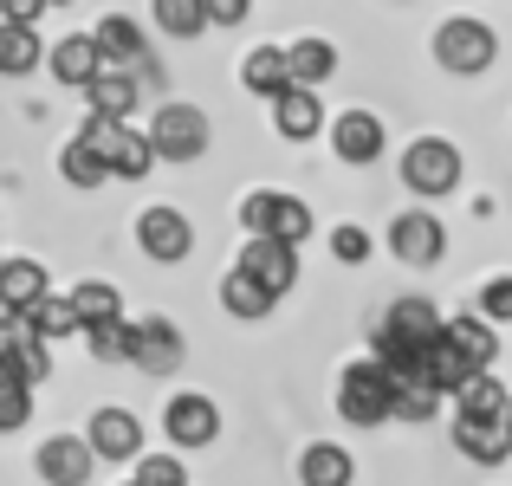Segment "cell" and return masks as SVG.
I'll use <instances>...</instances> for the list:
<instances>
[{"mask_svg": "<svg viewBox=\"0 0 512 486\" xmlns=\"http://www.w3.org/2000/svg\"><path fill=\"white\" fill-rule=\"evenodd\" d=\"M137 363H143L150 376L175 370V363H182V331H175L169 318H143V324H137Z\"/></svg>", "mask_w": 512, "mask_h": 486, "instance_id": "d6986e66", "label": "cell"}, {"mask_svg": "<svg viewBox=\"0 0 512 486\" xmlns=\"http://www.w3.org/2000/svg\"><path fill=\"white\" fill-rule=\"evenodd\" d=\"M33 65H39V33H33V26L0 20V72H7V78H26Z\"/></svg>", "mask_w": 512, "mask_h": 486, "instance_id": "f546056e", "label": "cell"}, {"mask_svg": "<svg viewBox=\"0 0 512 486\" xmlns=\"http://www.w3.org/2000/svg\"><path fill=\"white\" fill-rule=\"evenodd\" d=\"M33 422V389H0V435H13V428Z\"/></svg>", "mask_w": 512, "mask_h": 486, "instance_id": "74e56055", "label": "cell"}, {"mask_svg": "<svg viewBox=\"0 0 512 486\" xmlns=\"http://www.w3.org/2000/svg\"><path fill=\"white\" fill-rule=\"evenodd\" d=\"M91 441L85 435H46L39 441V480H52V486H85L91 480Z\"/></svg>", "mask_w": 512, "mask_h": 486, "instance_id": "8fae6325", "label": "cell"}, {"mask_svg": "<svg viewBox=\"0 0 512 486\" xmlns=\"http://www.w3.org/2000/svg\"><path fill=\"white\" fill-rule=\"evenodd\" d=\"M338 415H344V422H357V428H376V422L396 415V383H389V370L376 357L350 363V370L338 376Z\"/></svg>", "mask_w": 512, "mask_h": 486, "instance_id": "3957f363", "label": "cell"}, {"mask_svg": "<svg viewBox=\"0 0 512 486\" xmlns=\"http://www.w3.org/2000/svg\"><path fill=\"white\" fill-rule=\"evenodd\" d=\"M500 59V33H493L487 20H441L435 26V65L441 72H454V78H480L487 65Z\"/></svg>", "mask_w": 512, "mask_h": 486, "instance_id": "6da1fadb", "label": "cell"}, {"mask_svg": "<svg viewBox=\"0 0 512 486\" xmlns=\"http://www.w3.org/2000/svg\"><path fill=\"white\" fill-rule=\"evenodd\" d=\"M500 441H506V454H512V396H506V409H500Z\"/></svg>", "mask_w": 512, "mask_h": 486, "instance_id": "b9f144b4", "label": "cell"}, {"mask_svg": "<svg viewBox=\"0 0 512 486\" xmlns=\"http://www.w3.org/2000/svg\"><path fill=\"white\" fill-rule=\"evenodd\" d=\"M331 253H338L344 266H363V260H370V234H363L357 221H344L338 234H331Z\"/></svg>", "mask_w": 512, "mask_h": 486, "instance_id": "f35d334b", "label": "cell"}, {"mask_svg": "<svg viewBox=\"0 0 512 486\" xmlns=\"http://www.w3.org/2000/svg\"><path fill=\"white\" fill-rule=\"evenodd\" d=\"M143 137H150V150L163 162H195L208 150L214 124H208V111H195V104H156V117H150Z\"/></svg>", "mask_w": 512, "mask_h": 486, "instance_id": "5b68a950", "label": "cell"}, {"mask_svg": "<svg viewBox=\"0 0 512 486\" xmlns=\"http://www.w3.org/2000/svg\"><path fill=\"white\" fill-rule=\"evenodd\" d=\"M26 324H33V337H39V344H52V337H72V331H78L72 292H65V299H52V292H46V299H39L33 312H26Z\"/></svg>", "mask_w": 512, "mask_h": 486, "instance_id": "d6a6232c", "label": "cell"}, {"mask_svg": "<svg viewBox=\"0 0 512 486\" xmlns=\"http://www.w3.org/2000/svg\"><path fill=\"white\" fill-rule=\"evenodd\" d=\"M72 312H78V331H91V324L124 318V299H117V286H104V279H85V286L72 292Z\"/></svg>", "mask_w": 512, "mask_h": 486, "instance_id": "f1b7e54d", "label": "cell"}, {"mask_svg": "<svg viewBox=\"0 0 512 486\" xmlns=\"http://www.w3.org/2000/svg\"><path fill=\"white\" fill-rule=\"evenodd\" d=\"M286 65H292V85L318 91L331 72H338V46L318 39V33H305V39H292V46H286Z\"/></svg>", "mask_w": 512, "mask_h": 486, "instance_id": "e0dca14e", "label": "cell"}, {"mask_svg": "<svg viewBox=\"0 0 512 486\" xmlns=\"http://www.w3.org/2000/svg\"><path fill=\"white\" fill-rule=\"evenodd\" d=\"M273 130L286 143H312L318 130H325V104H318V91H305V85L279 91V98H273Z\"/></svg>", "mask_w": 512, "mask_h": 486, "instance_id": "4fadbf2b", "label": "cell"}, {"mask_svg": "<svg viewBox=\"0 0 512 486\" xmlns=\"http://www.w3.org/2000/svg\"><path fill=\"white\" fill-rule=\"evenodd\" d=\"M480 318L487 324H512V279L493 273L487 286H480Z\"/></svg>", "mask_w": 512, "mask_h": 486, "instance_id": "d590c367", "label": "cell"}, {"mask_svg": "<svg viewBox=\"0 0 512 486\" xmlns=\"http://www.w3.org/2000/svg\"><path fill=\"white\" fill-rule=\"evenodd\" d=\"M299 480L305 486H350L357 480V461H350L338 441H312V448L299 454Z\"/></svg>", "mask_w": 512, "mask_h": 486, "instance_id": "7402d4cb", "label": "cell"}, {"mask_svg": "<svg viewBox=\"0 0 512 486\" xmlns=\"http://www.w3.org/2000/svg\"><path fill=\"white\" fill-rule=\"evenodd\" d=\"M137 240H143V253H150V260H188L195 227H188V214H175V208H143Z\"/></svg>", "mask_w": 512, "mask_h": 486, "instance_id": "7c38bea8", "label": "cell"}, {"mask_svg": "<svg viewBox=\"0 0 512 486\" xmlns=\"http://www.w3.org/2000/svg\"><path fill=\"white\" fill-rule=\"evenodd\" d=\"M422 376H428V383H435V389H441V396H454V389H461V383H467V376H474V363H467V357H461V350H454V344H448V331H441V337H435V344H428V350H422Z\"/></svg>", "mask_w": 512, "mask_h": 486, "instance_id": "4316f807", "label": "cell"}, {"mask_svg": "<svg viewBox=\"0 0 512 486\" xmlns=\"http://www.w3.org/2000/svg\"><path fill=\"white\" fill-rule=\"evenodd\" d=\"M454 448H461L474 467H500V461H506L500 422H474V415H454Z\"/></svg>", "mask_w": 512, "mask_h": 486, "instance_id": "d4e9b609", "label": "cell"}, {"mask_svg": "<svg viewBox=\"0 0 512 486\" xmlns=\"http://www.w3.org/2000/svg\"><path fill=\"white\" fill-rule=\"evenodd\" d=\"M383 331H396L402 344H415V350H428L441 337V312L428 299H396L389 305V318H383Z\"/></svg>", "mask_w": 512, "mask_h": 486, "instance_id": "ffe728a7", "label": "cell"}, {"mask_svg": "<svg viewBox=\"0 0 512 486\" xmlns=\"http://www.w3.org/2000/svg\"><path fill=\"white\" fill-rule=\"evenodd\" d=\"M98 39L91 33H72V39H59V52H52V78H59V85H78L85 91L91 78H98Z\"/></svg>", "mask_w": 512, "mask_h": 486, "instance_id": "603a6c76", "label": "cell"}, {"mask_svg": "<svg viewBox=\"0 0 512 486\" xmlns=\"http://www.w3.org/2000/svg\"><path fill=\"white\" fill-rule=\"evenodd\" d=\"M124 486H137V480H124Z\"/></svg>", "mask_w": 512, "mask_h": 486, "instance_id": "ee69618b", "label": "cell"}, {"mask_svg": "<svg viewBox=\"0 0 512 486\" xmlns=\"http://www.w3.org/2000/svg\"><path fill=\"white\" fill-rule=\"evenodd\" d=\"M78 137L91 143L104 162H111V175L117 182H143L150 175V162H156V150H150V137L143 130H130V124H117V117H91Z\"/></svg>", "mask_w": 512, "mask_h": 486, "instance_id": "8992f818", "label": "cell"}, {"mask_svg": "<svg viewBox=\"0 0 512 486\" xmlns=\"http://www.w3.org/2000/svg\"><path fill=\"white\" fill-rule=\"evenodd\" d=\"M435 409H441L435 383H396V422H428Z\"/></svg>", "mask_w": 512, "mask_h": 486, "instance_id": "e575fe53", "label": "cell"}, {"mask_svg": "<svg viewBox=\"0 0 512 486\" xmlns=\"http://www.w3.org/2000/svg\"><path fill=\"white\" fill-rule=\"evenodd\" d=\"M156 26L169 39H201L208 33V7L201 0H156Z\"/></svg>", "mask_w": 512, "mask_h": 486, "instance_id": "836d02e7", "label": "cell"}, {"mask_svg": "<svg viewBox=\"0 0 512 486\" xmlns=\"http://www.w3.org/2000/svg\"><path fill=\"white\" fill-rule=\"evenodd\" d=\"M331 150H338V162H376L383 156V117L376 111H344L338 124H331Z\"/></svg>", "mask_w": 512, "mask_h": 486, "instance_id": "5bb4252c", "label": "cell"}, {"mask_svg": "<svg viewBox=\"0 0 512 486\" xmlns=\"http://www.w3.org/2000/svg\"><path fill=\"white\" fill-rule=\"evenodd\" d=\"M52 7H65V0H52Z\"/></svg>", "mask_w": 512, "mask_h": 486, "instance_id": "7bdbcfd3", "label": "cell"}, {"mask_svg": "<svg viewBox=\"0 0 512 486\" xmlns=\"http://www.w3.org/2000/svg\"><path fill=\"white\" fill-rule=\"evenodd\" d=\"M46 266L39 260H0V312L7 318H26L39 299H46Z\"/></svg>", "mask_w": 512, "mask_h": 486, "instance_id": "9a60e30c", "label": "cell"}, {"mask_svg": "<svg viewBox=\"0 0 512 486\" xmlns=\"http://www.w3.org/2000/svg\"><path fill=\"white\" fill-rule=\"evenodd\" d=\"M91 357L98 363H137V324H124V318H111V324H91Z\"/></svg>", "mask_w": 512, "mask_h": 486, "instance_id": "4dcf8cb0", "label": "cell"}, {"mask_svg": "<svg viewBox=\"0 0 512 486\" xmlns=\"http://www.w3.org/2000/svg\"><path fill=\"white\" fill-rule=\"evenodd\" d=\"M85 441H91L98 461H137L143 454V422L130 409H98L91 428H85Z\"/></svg>", "mask_w": 512, "mask_h": 486, "instance_id": "30bf717a", "label": "cell"}, {"mask_svg": "<svg viewBox=\"0 0 512 486\" xmlns=\"http://www.w3.org/2000/svg\"><path fill=\"white\" fill-rule=\"evenodd\" d=\"M163 428L175 448H214V435H221V409H214V396H175L163 409Z\"/></svg>", "mask_w": 512, "mask_h": 486, "instance_id": "9c48e42d", "label": "cell"}, {"mask_svg": "<svg viewBox=\"0 0 512 486\" xmlns=\"http://www.w3.org/2000/svg\"><path fill=\"white\" fill-rule=\"evenodd\" d=\"M454 409L474 415V422H500V409H506V383H500L493 370H474L461 389H454Z\"/></svg>", "mask_w": 512, "mask_h": 486, "instance_id": "484cf974", "label": "cell"}, {"mask_svg": "<svg viewBox=\"0 0 512 486\" xmlns=\"http://www.w3.org/2000/svg\"><path fill=\"white\" fill-rule=\"evenodd\" d=\"M137 486H188L182 461H175V454H143V461H137Z\"/></svg>", "mask_w": 512, "mask_h": 486, "instance_id": "8d00e7d4", "label": "cell"}, {"mask_svg": "<svg viewBox=\"0 0 512 486\" xmlns=\"http://www.w3.org/2000/svg\"><path fill=\"white\" fill-rule=\"evenodd\" d=\"M221 305H227L234 318H266V312H273L279 299H273V292H260V286H253V279H247V273L234 266V273L221 279Z\"/></svg>", "mask_w": 512, "mask_h": 486, "instance_id": "1f68e13d", "label": "cell"}, {"mask_svg": "<svg viewBox=\"0 0 512 486\" xmlns=\"http://www.w3.org/2000/svg\"><path fill=\"white\" fill-rule=\"evenodd\" d=\"M46 7H52V0H0V20H13V26H33Z\"/></svg>", "mask_w": 512, "mask_h": 486, "instance_id": "60d3db41", "label": "cell"}, {"mask_svg": "<svg viewBox=\"0 0 512 486\" xmlns=\"http://www.w3.org/2000/svg\"><path fill=\"white\" fill-rule=\"evenodd\" d=\"M85 104H91V117H117V124H130V111H137V78H130V72H104V65H98V78L85 85Z\"/></svg>", "mask_w": 512, "mask_h": 486, "instance_id": "ac0fdd59", "label": "cell"}, {"mask_svg": "<svg viewBox=\"0 0 512 486\" xmlns=\"http://www.w3.org/2000/svg\"><path fill=\"white\" fill-rule=\"evenodd\" d=\"M240 85L253 91V98H279V91H292V65L279 46H253L247 65H240Z\"/></svg>", "mask_w": 512, "mask_h": 486, "instance_id": "44dd1931", "label": "cell"}, {"mask_svg": "<svg viewBox=\"0 0 512 486\" xmlns=\"http://www.w3.org/2000/svg\"><path fill=\"white\" fill-rule=\"evenodd\" d=\"M91 39H98V59L143 65V26H137V20H124V13H104V20L91 26Z\"/></svg>", "mask_w": 512, "mask_h": 486, "instance_id": "cb8c5ba5", "label": "cell"}, {"mask_svg": "<svg viewBox=\"0 0 512 486\" xmlns=\"http://www.w3.org/2000/svg\"><path fill=\"white\" fill-rule=\"evenodd\" d=\"M59 175H65L72 188H104V182H111V162L91 150L85 137H72V143L59 150Z\"/></svg>", "mask_w": 512, "mask_h": 486, "instance_id": "83f0119b", "label": "cell"}, {"mask_svg": "<svg viewBox=\"0 0 512 486\" xmlns=\"http://www.w3.org/2000/svg\"><path fill=\"white\" fill-rule=\"evenodd\" d=\"M441 331H448V344L461 350L474 370H493L500 363V331H493L480 312H461V318H441Z\"/></svg>", "mask_w": 512, "mask_h": 486, "instance_id": "2e32d148", "label": "cell"}, {"mask_svg": "<svg viewBox=\"0 0 512 486\" xmlns=\"http://www.w3.org/2000/svg\"><path fill=\"white\" fill-rule=\"evenodd\" d=\"M240 273L253 279L260 292H292L299 286V247H279V240H247L240 247Z\"/></svg>", "mask_w": 512, "mask_h": 486, "instance_id": "ba28073f", "label": "cell"}, {"mask_svg": "<svg viewBox=\"0 0 512 486\" xmlns=\"http://www.w3.org/2000/svg\"><path fill=\"white\" fill-rule=\"evenodd\" d=\"M402 188H415L422 201H441L461 188V150L448 137H415L402 150Z\"/></svg>", "mask_w": 512, "mask_h": 486, "instance_id": "277c9868", "label": "cell"}, {"mask_svg": "<svg viewBox=\"0 0 512 486\" xmlns=\"http://www.w3.org/2000/svg\"><path fill=\"white\" fill-rule=\"evenodd\" d=\"M389 253H396L402 266H435L441 253H448V227H441L428 208H409V214L389 221Z\"/></svg>", "mask_w": 512, "mask_h": 486, "instance_id": "52a82bcc", "label": "cell"}, {"mask_svg": "<svg viewBox=\"0 0 512 486\" xmlns=\"http://www.w3.org/2000/svg\"><path fill=\"white\" fill-rule=\"evenodd\" d=\"M240 221H247L253 240H279V247H299L312 240V208L299 195H279V188H253L240 201Z\"/></svg>", "mask_w": 512, "mask_h": 486, "instance_id": "7a4b0ae2", "label": "cell"}, {"mask_svg": "<svg viewBox=\"0 0 512 486\" xmlns=\"http://www.w3.org/2000/svg\"><path fill=\"white\" fill-rule=\"evenodd\" d=\"M201 7H208V26H240L253 0H201Z\"/></svg>", "mask_w": 512, "mask_h": 486, "instance_id": "ab89813d", "label": "cell"}]
</instances>
